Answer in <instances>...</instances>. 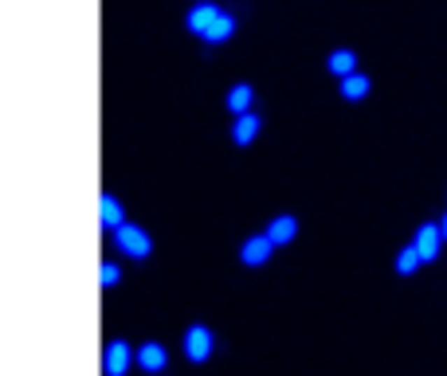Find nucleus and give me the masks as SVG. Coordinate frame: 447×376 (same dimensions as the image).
Segmentation results:
<instances>
[{"mask_svg": "<svg viewBox=\"0 0 447 376\" xmlns=\"http://www.w3.org/2000/svg\"><path fill=\"white\" fill-rule=\"evenodd\" d=\"M216 16H220V8H216V4H212V0H200L197 8H192L189 16H185V28H189V31H197V36H200V31L208 28V24L216 20Z\"/></svg>", "mask_w": 447, "mask_h": 376, "instance_id": "9b49d317", "label": "nucleus"}, {"mask_svg": "<svg viewBox=\"0 0 447 376\" xmlns=\"http://www.w3.org/2000/svg\"><path fill=\"white\" fill-rule=\"evenodd\" d=\"M99 224L106 231H114V228L126 224V208H122L118 196H110V192H102V196H99Z\"/></svg>", "mask_w": 447, "mask_h": 376, "instance_id": "0eeeda50", "label": "nucleus"}, {"mask_svg": "<svg viewBox=\"0 0 447 376\" xmlns=\"http://www.w3.org/2000/svg\"><path fill=\"white\" fill-rule=\"evenodd\" d=\"M271 251H275V243L267 236H248L243 247H239V259H243V267H263L271 259Z\"/></svg>", "mask_w": 447, "mask_h": 376, "instance_id": "423d86ee", "label": "nucleus"}, {"mask_svg": "<svg viewBox=\"0 0 447 376\" xmlns=\"http://www.w3.org/2000/svg\"><path fill=\"white\" fill-rule=\"evenodd\" d=\"M129 365H134V349H129L126 341H110V345H106V356H102V368H106V376H126Z\"/></svg>", "mask_w": 447, "mask_h": 376, "instance_id": "39448f33", "label": "nucleus"}, {"mask_svg": "<svg viewBox=\"0 0 447 376\" xmlns=\"http://www.w3.org/2000/svg\"><path fill=\"white\" fill-rule=\"evenodd\" d=\"M110 236H114V247H118L126 259H149V251H153V239H149V231L138 228V224H129V219L122 224V228H114Z\"/></svg>", "mask_w": 447, "mask_h": 376, "instance_id": "f257e3e1", "label": "nucleus"}, {"mask_svg": "<svg viewBox=\"0 0 447 376\" xmlns=\"http://www.w3.org/2000/svg\"><path fill=\"white\" fill-rule=\"evenodd\" d=\"M436 228H439V236H444V239H447V216H444V219H439Z\"/></svg>", "mask_w": 447, "mask_h": 376, "instance_id": "f3484780", "label": "nucleus"}, {"mask_svg": "<svg viewBox=\"0 0 447 376\" xmlns=\"http://www.w3.org/2000/svg\"><path fill=\"white\" fill-rule=\"evenodd\" d=\"M251 102H255V90H251L248 82H236V87L228 90V114H248Z\"/></svg>", "mask_w": 447, "mask_h": 376, "instance_id": "ddd939ff", "label": "nucleus"}, {"mask_svg": "<svg viewBox=\"0 0 447 376\" xmlns=\"http://www.w3.org/2000/svg\"><path fill=\"white\" fill-rule=\"evenodd\" d=\"M338 79H346V75H353L357 71V51H349V48H338L334 55H329V63H326Z\"/></svg>", "mask_w": 447, "mask_h": 376, "instance_id": "4468645a", "label": "nucleus"}, {"mask_svg": "<svg viewBox=\"0 0 447 376\" xmlns=\"http://www.w3.org/2000/svg\"><path fill=\"white\" fill-rule=\"evenodd\" d=\"M134 365L149 376H161L169 368V353H165V345H157V341H146V345H138V353H134Z\"/></svg>", "mask_w": 447, "mask_h": 376, "instance_id": "7ed1b4c3", "label": "nucleus"}, {"mask_svg": "<svg viewBox=\"0 0 447 376\" xmlns=\"http://www.w3.org/2000/svg\"><path fill=\"white\" fill-rule=\"evenodd\" d=\"M232 36H236V20H232L228 12H220L216 20L200 31V40H204V43H228Z\"/></svg>", "mask_w": 447, "mask_h": 376, "instance_id": "9d476101", "label": "nucleus"}, {"mask_svg": "<svg viewBox=\"0 0 447 376\" xmlns=\"http://www.w3.org/2000/svg\"><path fill=\"white\" fill-rule=\"evenodd\" d=\"M263 236H267L275 247H287L290 239L298 236V219L295 216H275V219H271V228L263 231Z\"/></svg>", "mask_w": 447, "mask_h": 376, "instance_id": "1a4fd4ad", "label": "nucleus"}, {"mask_svg": "<svg viewBox=\"0 0 447 376\" xmlns=\"http://www.w3.org/2000/svg\"><path fill=\"white\" fill-rule=\"evenodd\" d=\"M416 270H420V255H416V247L408 243V247L397 255V275H416Z\"/></svg>", "mask_w": 447, "mask_h": 376, "instance_id": "2eb2a0df", "label": "nucleus"}, {"mask_svg": "<svg viewBox=\"0 0 447 376\" xmlns=\"http://www.w3.org/2000/svg\"><path fill=\"white\" fill-rule=\"evenodd\" d=\"M412 247H416L420 263H436V259H439V247H444V236H439L436 224H420V228H416V239H412Z\"/></svg>", "mask_w": 447, "mask_h": 376, "instance_id": "20e7f679", "label": "nucleus"}, {"mask_svg": "<svg viewBox=\"0 0 447 376\" xmlns=\"http://www.w3.org/2000/svg\"><path fill=\"white\" fill-rule=\"evenodd\" d=\"M212 345H216V337H212L208 326H189V329H185V356H189L192 365L208 361V356H212Z\"/></svg>", "mask_w": 447, "mask_h": 376, "instance_id": "f03ea898", "label": "nucleus"}, {"mask_svg": "<svg viewBox=\"0 0 447 376\" xmlns=\"http://www.w3.org/2000/svg\"><path fill=\"white\" fill-rule=\"evenodd\" d=\"M259 126H263V122H259L255 110H248V114H236V126H232V141H236V145H251V141L259 138Z\"/></svg>", "mask_w": 447, "mask_h": 376, "instance_id": "6e6552de", "label": "nucleus"}, {"mask_svg": "<svg viewBox=\"0 0 447 376\" xmlns=\"http://www.w3.org/2000/svg\"><path fill=\"white\" fill-rule=\"evenodd\" d=\"M99 282H102V287H118V282H122V267H118V263H102V267H99Z\"/></svg>", "mask_w": 447, "mask_h": 376, "instance_id": "dca6fc26", "label": "nucleus"}, {"mask_svg": "<svg viewBox=\"0 0 447 376\" xmlns=\"http://www.w3.org/2000/svg\"><path fill=\"white\" fill-rule=\"evenodd\" d=\"M369 90H373V82H369V75H361V71H353V75L341 79V99L346 102H361Z\"/></svg>", "mask_w": 447, "mask_h": 376, "instance_id": "f8f14e48", "label": "nucleus"}]
</instances>
